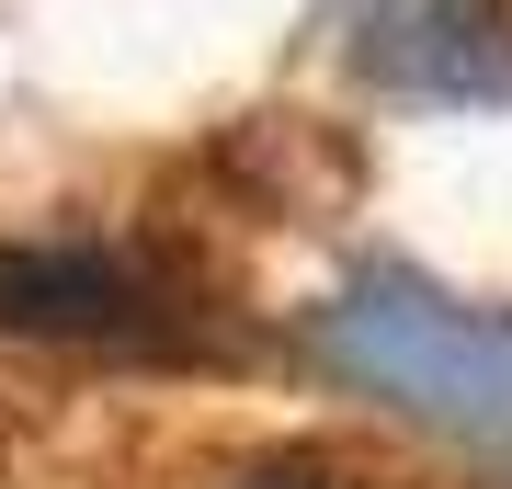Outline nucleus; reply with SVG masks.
<instances>
[{
  "instance_id": "nucleus-2",
  "label": "nucleus",
  "mask_w": 512,
  "mask_h": 489,
  "mask_svg": "<svg viewBox=\"0 0 512 489\" xmlns=\"http://www.w3.org/2000/svg\"><path fill=\"white\" fill-rule=\"evenodd\" d=\"M387 91H490L512 69V0H330Z\"/></svg>"
},
{
  "instance_id": "nucleus-3",
  "label": "nucleus",
  "mask_w": 512,
  "mask_h": 489,
  "mask_svg": "<svg viewBox=\"0 0 512 489\" xmlns=\"http://www.w3.org/2000/svg\"><path fill=\"white\" fill-rule=\"evenodd\" d=\"M217 489H376V478H353L342 455H308V444H285V455H251V467H228Z\"/></svg>"
},
{
  "instance_id": "nucleus-1",
  "label": "nucleus",
  "mask_w": 512,
  "mask_h": 489,
  "mask_svg": "<svg viewBox=\"0 0 512 489\" xmlns=\"http://www.w3.org/2000/svg\"><path fill=\"white\" fill-rule=\"evenodd\" d=\"M171 330H183V296L148 251H114V239H12L0 251V342L148 353Z\"/></svg>"
}]
</instances>
